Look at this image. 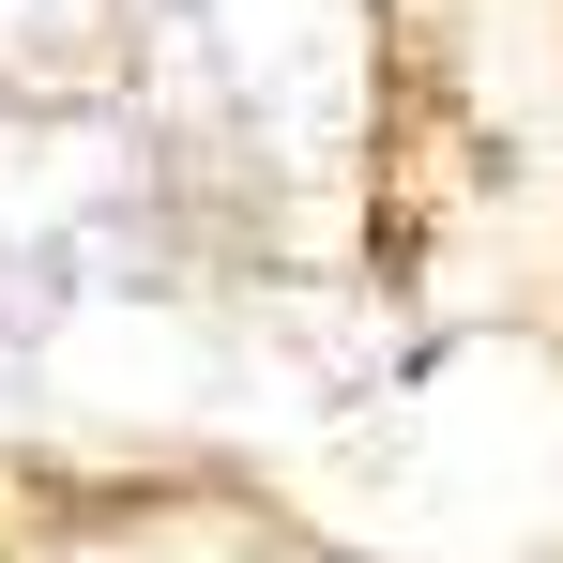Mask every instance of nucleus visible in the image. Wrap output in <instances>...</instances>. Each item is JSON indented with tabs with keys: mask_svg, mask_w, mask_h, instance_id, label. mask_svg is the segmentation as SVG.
<instances>
[]
</instances>
